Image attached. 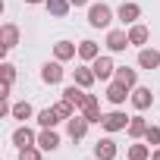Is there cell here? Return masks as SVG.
I'll list each match as a JSON object with an SVG mask.
<instances>
[{"label": "cell", "mask_w": 160, "mask_h": 160, "mask_svg": "<svg viewBox=\"0 0 160 160\" xmlns=\"http://www.w3.org/2000/svg\"><path fill=\"white\" fill-rule=\"evenodd\" d=\"M13 144H16V148H28V144H38V135H35V132H32V129L22 122V126L13 132Z\"/></svg>", "instance_id": "cell-18"}, {"label": "cell", "mask_w": 160, "mask_h": 160, "mask_svg": "<svg viewBox=\"0 0 160 160\" xmlns=\"http://www.w3.org/2000/svg\"><path fill=\"white\" fill-rule=\"evenodd\" d=\"M129 119L132 116H126L122 110H113V113H104V119H101V126L113 135V132H122V129H129Z\"/></svg>", "instance_id": "cell-4"}, {"label": "cell", "mask_w": 160, "mask_h": 160, "mask_svg": "<svg viewBox=\"0 0 160 160\" xmlns=\"http://www.w3.org/2000/svg\"><path fill=\"white\" fill-rule=\"evenodd\" d=\"M129 41H132L135 47H144V44L151 41V32H148V25H141V22L129 25Z\"/></svg>", "instance_id": "cell-19"}, {"label": "cell", "mask_w": 160, "mask_h": 160, "mask_svg": "<svg viewBox=\"0 0 160 160\" xmlns=\"http://www.w3.org/2000/svg\"><path fill=\"white\" fill-rule=\"evenodd\" d=\"M116 19H119L122 25H135V22L141 19V7H138V3H132V0H126V3L116 10Z\"/></svg>", "instance_id": "cell-10"}, {"label": "cell", "mask_w": 160, "mask_h": 160, "mask_svg": "<svg viewBox=\"0 0 160 160\" xmlns=\"http://www.w3.org/2000/svg\"><path fill=\"white\" fill-rule=\"evenodd\" d=\"M0 75H3L7 85H13V82H16V66H13V63H3V66H0Z\"/></svg>", "instance_id": "cell-30"}, {"label": "cell", "mask_w": 160, "mask_h": 160, "mask_svg": "<svg viewBox=\"0 0 160 160\" xmlns=\"http://www.w3.org/2000/svg\"><path fill=\"white\" fill-rule=\"evenodd\" d=\"M53 110L60 113V119H69V116H75V107H72V104H69L66 98H60V101L53 104Z\"/></svg>", "instance_id": "cell-27"}, {"label": "cell", "mask_w": 160, "mask_h": 160, "mask_svg": "<svg viewBox=\"0 0 160 160\" xmlns=\"http://www.w3.org/2000/svg\"><path fill=\"white\" fill-rule=\"evenodd\" d=\"M41 82H44V85H60V82H63V63H60V60H53V63L47 60V63L41 66Z\"/></svg>", "instance_id": "cell-8"}, {"label": "cell", "mask_w": 160, "mask_h": 160, "mask_svg": "<svg viewBox=\"0 0 160 160\" xmlns=\"http://www.w3.org/2000/svg\"><path fill=\"white\" fill-rule=\"evenodd\" d=\"M88 126H91V122H88L85 116H78V113L66 119V132H69V138H72V141H82V138L88 135Z\"/></svg>", "instance_id": "cell-7"}, {"label": "cell", "mask_w": 160, "mask_h": 160, "mask_svg": "<svg viewBox=\"0 0 160 160\" xmlns=\"http://www.w3.org/2000/svg\"><path fill=\"white\" fill-rule=\"evenodd\" d=\"M138 66L148 69V72L157 69V66H160V50H154V47H141V50H138Z\"/></svg>", "instance_id": "cell-14"}, {"label": "cell", "mask_w": 160, "mask_h": 160, "mask_svg": "<svg viewBox=\"0 0 160 160\" xmlns=\"http://www.w3.org/2000/svg\"><path fill=\"white\" fill-rule=\"evenodd\" d=\"M129 101H132V107H135V110H148V107L154 104V94H151V88H148V85H135Z\"/></svg>", "instance_id": "cell-11"}, {"label": "cell", "mask_w": 160, "mask_h": 160, "mask_svg": "<svg viewBox=\"0 0 160 160\" xmlns=\"http://www.w3.org/2000/svg\"><path fill=\"white\" fill-rule=\"evenodd\" d=\"M72 7H88V0H69Z\"/></svg>", "instance_id": "cell-31"}, {"label": "cell", "mask_w": 160, "mask_h": 160, "mask_svg": "<svg viewBox=\"0 0 160 160\" xmlns=\"http://www.w3.org/2000/svg\"><path fill=\"white\" fill-rule=\"evenodd\" d=\"M151 160H160V148H154V151H151Z\"/></svg>", "instance_id": "cell-32"}, {"label": "cell", "mask_w": 160, "mask_h": 160, "mask_svg": "<svg viewBox=\"0 0 160 160\" xmlns=\"http://www.w3.org/2000/svg\"><path fill=\"white\" fill-rule=\"evenodd\" d=\"M116 154H119V151H116V141H113V138H101V141L94 144V157H98V160H116Z\"/></svg>", "instance_id": "cell-15"}, {"label": "cell", "mask_w": 160, "mask_h": 160, "mask_svg": "<svg viewBox=\"0 0 160 160\" xmlns=\"http://www.w3.org/2000/svg\"><path fill=\"white\" fill-rule=\"evenodd\" d=\"M148 126H151V122H148L144 116H132V119H129V129H126V132H129V138H135V141H138V138H144Z\"/></svg>", "instance_id": "cell-22"}, {"label": "cell", "mask_w": 160, "mask_h": 160, "mask_svg": "<svg viewBox=\"0 0 160 160\" xmlns=\"http://www.w3.org/2000/svg\"><path fill=\"white\" fill-rule=\"evenodd\" d=\"M38 148H41V151H57V148H60V135H57V129H41V135H38Z\"/></svg>", "instance_id": "cell-20"}, {"label": "cell", "mask_w": 160, "mask_h": 160, "mask_svg": "<svg viewBox=\"0 0 160 160\" xmlns=\"http://www.w3.org/2000/svg\"><path fill=\"white\" fill-rule=\"evenodd\" d=\"M25 3H32V7H35V3H44V0H25Z\"/></svg>", "instance_id": "cell-33"}, {"label": "cell", "mask_w": 160, "mask_h": 160, "mask_svg": "<svg viewBox=\"0 0 160 160\" xmlns=\"http://www.w3.org/2000/svg\"><path fill=\"white\" fill-rule=\"evenodd\" d=\"M82 116H85V119H88L91 126H101L104 113H101V104H98V98H94V94H91V98H88V104L82 107Z\"/></svg>", "instance_id": "cell-17"}, {"label": "cell", "mask_w": 160, "mask_h": 160, "mask_svg": "<svg viewBox=\"0 0 160 160\" xmlns=\"http://www.w3.org/2000/svg\"><path fill=\"white\" fill-rule=\"evenodd\" d=\"M32 113H35V107H32L28 101H19V104H13V119L25 122V119H32Z\"/></svg>", "instance_id": "cell-25"}, {"label": "cell", "mask_w": 160, "mask_h": 160, "mask_svg": "<svg viewBox=\"0 0 160 160\" xmlns=\"http://www.w3.org/2000/svg\"><path fill=\"white\" fill-rule=\"evenodd\" d=\"M41 148L38 144H28V148H19V160H41Z\"/></svg>", "instance_id": "cell-28"}, {"label": "cell", "mask_w": 160, "mask_h": 160, "mask_svg": "<svg viewBox=\"0 0 160 160\" xmlns=\"http://www.w3.org/2000/svg\"><path fill=\"white\" fill-rule=\"evenodd\" d=\"M129 98H132V88H126L122 82H116V78H113V82L107 85V101H110L113 107H122Z\"/></svg>", "instance_id": "cell-6"}, {"label": "cell", "mask_w": 160, "mask_h": 160, "mask_svg": "<svg viewBox=\"0 0 160 160\" xmlns=\"http://www.w3.org/2000/svg\"><path fill=\"white\" fill-rule=\"evenodd\" d=\"M126 47H132L129 32H126V28H110V32H107V50H110V53H122Z\"/></svg>", "instance_id": "cell-3"}, {"label": "cell", "mask_w": 160, "mask_h": 160, "mask_svg": "<svg viewBox=\"0 0 160 160\" xmlns=\"http://www.w3.org/2000/svg\"><path fill=\"white\" fill-rule=\"evenodd\" d=\"M116 82H122L126 88H135L138 85V69H129V66H116Z\"/></svg>", "instance_id": "cell-21"}, {"label": "cell", "mask_w": 160, "mask_h": 160, "mask_svg": "<svg viewBox=\"0 0 160 160\" xmlns=\"http://www.w3.org/2000/svg\"><path fill=\"white\" fill-rule=\"evenodd\" d=\"M144 141H148V144H154V148H160V126H148Z\"/></svg>", "instance_id": "cell-29"}, {"label": "cell", "mask_w": 160, "mask_h": 160, "mask_svg": "<svg viewBox=\"0 0 160 160\" xmlns=\"http://www.w3.org/2000/svg\"><path fill=\"white\" fill-rule=\"evenodd\" d=\"M72 82L82 85V88H91V85L98 82V75H94L91 66H75V69H72Z\"/></svg>", "instance_id": "cell-12"}, {"label": "cell", "mask_w": 160, "mask_h": 160, "mask_svg": "<svg viewBox=\"0 0 160 160\" xmlns=\"http://www.w3.org/2000/svg\"><path fill=\"white\" fill-rule=\"evenodd\" d=\"M91 69H94V75L101 78V82H110V78L116 75V63H113L110 57H104V53H101V57L91 63Z\"/></svg>", "instance_id": "cell-9"}, {"label": "cell", "mask_w": 160, "mask_h": 160, "mask_svg": "<svg viewBox=\"0 0 160 160\" xmlns=\"http://www.w3.org/2000/svg\"><path fill=\"white\" fill-rule=\"evenodd\" d=\"M63 98H66L75 110H82V107L88 104V98H91V94H88V88H82V85H75V82H72V85H66V88H63Z\"/></svg>", "instance_id": "cell-5"}, {"label": "cell", "mask_w": 160, "mask_h": 160, "mask_svg": "<svg viewBox=\"0 0 160 160\" xmlns=\"http://www.w3.org/2000/svg\"><path fill=\"white\" fill-rule=\"evenodd\" d=\"M129 160H151V148H148V141H144V144L135 141V144L129 148Z\"/></svg>", "instance_id": "cell-26"}, {"label": "cell", "mask_w": 160, "mask_h": 160, "mask_svg": "<svg viewBox=\"0 0 160 160\" xmlns=\"http://www.w3.org/2000/svg\"><path fill=\"white\" fill-rule=\"evenodd\" d=\"M44 7H47V13H50V16L63 19V16L69 13V7H72V3H69V0H44Z\"/></svg>", "instance_id": "cell-24"}, {"label": "cell", "mask_w": 160, "mask_h": 160, "mask_svg": "<svg viewBox=\"0 0 160 160\" xmlns=\"http://www.w3.org/2000/svg\"><path fill=\"white\" fill-rule=\"evenodd\" d=\"M72 57H78V44H72V41H57V44H53V60L66 63V60H72Z\"/></svg>", "instance_id": "cell-13"}, {"label": "cell", "mask_w": 160, "mask_h": 160, "mask_svg": "<svg viewBox=\"0 0 160 160\" xmlns=\"http://www.w3.org/2000/svg\"><path fill=\"white\" fill-rule=\"evenodd\" d=\"M57 122H63V119H60V113H57L53 107H44V110L38 113V126H41V129H53Z\"/></svg>", "instance_id": "cell-23"}, {"label": "cell", "mask_w": 160, "mask_h": 160, "mask_svg": "<svg viewBox=\"0 0 160 160\" xmlns=\"http://www.w3.org/2000/svg\"><path fill=\"white\" fill-rule=\"evenodd\" d=\"M98 57H101V47H98V41H91V38L78 41V60H85V63H94Z\"/></svg>", "instance_id": "cell-16"}, {"label": "cell", "mask_w": 160, "mask_h": 160, "mask_svg": "<svg viewBox=\"0 0 160 160\" xmlns=\"http://www.w3.org/2000/svg\"><path fill=\"white\" fill-rule=\"evenodd\" d=\"M113 22V10L107 3H91L88 7V25L91 28H110Z\"/></svg>", "instance_id": "cell-1"}, {"label": "cell", "mask_w": 160, "mask_h": 160, "mask_svg": "<svg viewBox=\"0 0 160 160\" xmlns=\"http://www.w3.org/2000/svg\"><path fill=\"white\" fill-rule=\"evenodd\" d=\"M19 25L16 22H3V25H0V50H3V53H10L16 44H19Z\"/></svg>", "instance_id": "cell-2"}]
</instances>
